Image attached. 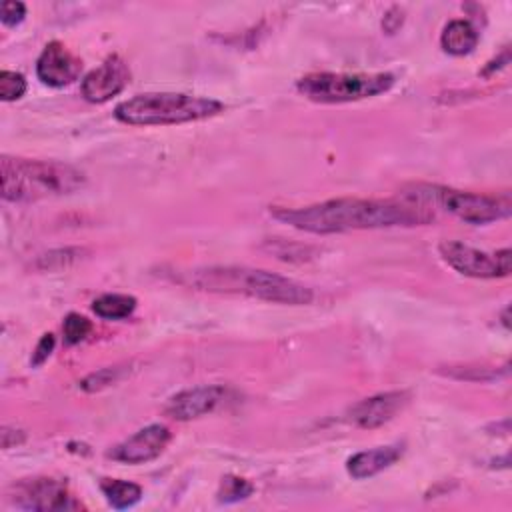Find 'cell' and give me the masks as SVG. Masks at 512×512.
<instances>
[{"mask_svg": "<svg viewBox=\"0 0 512 512\" xmlns=\"http://www.w3.org/2000/svg\"><path fill=\"white\" fill-rule=\"evenodd\" d=\"M270 212L276 220L312 234L422 226L436 218L430 206L404 196L394 200L334 198L300 208H274Z\"/></svg>", "mask_w": 512, "mask_h": 512, "instance_id": "obj_1", "label": "cell"}, {"mask_svg": "<svg viewBox=\"0 0 512 512\" xmlns=\"http://www.w3.org/2000/svg\"><path fill=\"white\" fill-rule=\"evenodd\" d=\"M178 282L204 292L242 294L266 302L292 306L310 304L314 298L312 288L302 282L268 270L244 266H206L182 270L178 272Z\"/></svg>", "mask_w": 512, "mask_h": 512, "instance_id": "obj_2", "label": "cell"}, {"mask_svg": "<svg viewBox=\"0 0 512 512\" xmlns=\"http://www.w3.org/2000/svg\"><path fill=\"white\" fill-rule=\"evenodd\" d=\"M2 198L8 202H34L72 194L86 184L82 170L56 160H28L2 156Z\"/></svg>", "mask_w": 512, "mask_h": 512, "instance_id": "obj_3", "label": "cell"}, {"mask_svg": "<svg viewBox=\"0 0 512 512\" xmlns=\"http://www.w3.org/2000/svg\"><path fill=\"white\" fill-rule=\"evenodd\" d=\"M224 104L206 96L182 92H148L122 100L114 108L116 120L130 126H162L202 120L222 112Z\"/></svg>", "mask_w": 512, "mask_h": 512, "instance_id": "obj_4", "label": "cell"}, {"mask_svg": "<svg viewBox=\"0 0 512 512\" xmlns=\"http://www.w3.org/2000/svg\"><path fill=\"white\" fill-rule=\"evenodd\" d=\"M404 198L418 200L432 210L438 206L468 224H488L508 218L512 212L510 196H490L478 192H464L438 184H414L402 192Z\"/></svg>", "mask_w": 512, "mask_h": 512, "instance_id": "obj_5", "label": "cell"}, {"mask_svg": "<svg viewBox=\"0 0 512 512\" xmlns=\"http://www.w3.org/2000/svg\"><path fill=\"white\" fill-rule=\"evenodd\" d=\"M394 76L388 72L376 74H342V72H314L296 82L300 94L322 104H340L370 98L390 90Z\"/></svg>", "mask_w": 512, "mask_h": 512, "instance_id": "obj_6", "label": "cell"}, {"mask_svg": "<svg viewBox=\"0 0 512 512\" xmlns=\"http://www.w3.org/2000/svg\"><path fill=\"white\" fill-rule=\"evenodd\" d=\"M438 252L448 266L470 278H502L512 270L510 248L484 252L456 240H444L438 244Z\"/></svg>", "mask_w": 512, "mask_h": 512, "instance_id": "obj_7", "label": "cell"}, {"mask_svg": "<svg viewBox=\"0 0 512 512\" xmlns=\"http://www.w3.org/2000/svg\"><path fill=\"white\" fill-rule=\"evenodd\" d=\"M12 502L24 510H78L68 486L54 478H28L14 486Z\"/></svg>", "mask_w": 512, "mask_h": 512, "instance_id": "obj_8", "label": "cell"}, {"mask_svg": "<svg viewBox=\"0 0 512 512\" xmlns=\"http://www.w3.org/2000/svg\"><path fill=\"white\" fill-rule=\"evenodd\" d=\"M128 82H130V70L126 62L118 54H112L98 68L90 70L82 78L80 90L88 102L102 104L112 96L120 94Z\"/></svg>", "mask_w": 512, "mask_h": 512, "instance_id": "obj_9", "label": "cell"}, {"mask_svg": "<svg viewBox=\"0 0 512 512\" xmlns=\"http://www.w3.org/2000/svg\"><path fill=\"white\" fill-rule=\"evenodd\" d=\"M230 398V390L218 384H210V386H196V388H188L182 390L178 394H174L164 412L174 418V420H192V418H200L204 414L214 412L218 406H222L226 400Z\"/></svg>", "mask_w": 512, "mask_h": 512, "instance_id": "obj_10", "label": "cell"}, {"mask_svg": "<svg viewBox=\"0 0 512 512\" xmlns=\"http://www.w3.org/2000/svg\"><path fill=\"white\" fill-rule=\"evenodd\" d=\"M170 442V430L164 424H150L116 444L108 456L126 464H144L158 458Z\"/></svg>", "mask_w": 512, "mask_h": 512, "instance_id": "obj_11", "label": "cell"}, {"mask_svg": "<svg viewBox=\"0 0 512 512\" xmlns=\"http://www.w3.org/2000/svg\"><path fill=\"white\" fill-rule=\"evenodd\" d=\"M410 402V392L406 390H392V392H380L374 394L370 398H364L360 402H356L348 416L350 422L356 424L358 428H378L386 422H390L398 412H402L406 408V404Z\"/></svg>", "mask_w": 512, "mask_h": 512, "instance_id": "obj_12", "label": "cell"}, {"mask_svg": "<svg viewBox=\"0 0 512 512\" xmlns=\"http://www.w3.org/2000/svg\"><path fill=\"white\" fill-rule=\"evenodd\" d=\"M82 72V60L76 58L64 44L50 42L44 46L36 60V76L42 84L62 88L78 80Z\"/></svg>", "mask_w": 512, "mask_h": 512, "instance_id": "obj_13", "label": "cell"}, {"mask_svg": "<svg viewBox=\"0 0 512 512\" xmlns=\"http://www.w3.org/2000/svg\"><path fill=\"white\" fill-rule=\"evenodd\" d=\"M402 452H404L402 444H392V446H380V448L364 450V452H358V454L348 458L346 470L356 480L372 478L378 472L390 468L402 456Z\"/></svg>", "mask_w": 512, "mask_h": 512, "instance_id": "obj_14", "label": "cell"}, {"mask_svg": "<svg viewBox=\"0 0 512 512\" xmlns=\"http://www.w3.org/2000/svg\"><path fill=\"white\" fill-rule=\"evenodd\" d=\"M478 44V32L468 20H452L444 26L440 46L452 56H466Z\"/></svg>", "mask_w": 512, "mask_h": 512, "instance_id": "obj_15", "label": "cell"}, {"mask_svg": "<svg viewBox=\"0 0 512 512\" xmlns=\"http://www.w3.org/2000/svg\"><path fill=\"white\" fill-rule=\"evenodd\" d=\"M100 490L106 496L108 504L116 510L132 508L142 498V488L138 484L128 480H118V478L100 480Z\"/></svg>", "mask_w": 512, "mask_h": 512, "instance_id": "obj_16", "label": "cell"}, {"mask_svg": "<svg viewBox=\"0 0 512 512\" xmlns=\"http://www.w3.org/2000/svg\"><path fill=\"white\" fill-rule=\"evenodd\" d=\"M96 316L104 320H122L136 310V298L130 294H102L92 302Z\"/></svg>", "mask_w": 512, "mask_h": 512, "instance_id": "obj_17", "label": "cell"}, {"mask_svg": "<svg viewBox=\"0 0 512 512\" xmlns=\"http://www.w3.org/2000/svg\"><path fill=\"white\" fill-rule=\"evenodd\" d=\"M252 490H254V486L248 480L238 478V476H224L220 490H218V500L224 504L238 502V500H244L246 496H250Z\"/></svg>", "mask_w": 512, "mask_h": 512, "instance_id": "obj_18", "label": "cell"}, {"mask_svg": "<svg viewBox=\"0 0 512 512\" xmlns=\"http://www.w3.org/2000/svg\"><path fill=\"white\" fill-rule=\"evenodd\" d=\"M124 376V368L122 366H108V368H102L98 372H92L88 374L82 382H80V388L86 390V392H98L110 384H116L120 378Z\"/></svg>", "mask_w": 512, "mask_h": 512, "instance_id": "obj_19", "label": "cell"}, {"mask_svg": "<svg viewBox=\"0 0 512 512\" xmlns=\"http://www.w3.org/2000/svg\"><path fill=\"white\" fill-rule=\"evenodd\" d=\"M62 330H64V340L68 344H78L82 342L90 330H92V322L82 316V314H76V312H70L66 318H64V324H62Z\"/></svg>", "mask_w": 512, "mask_h": 512, "instance_id": "obj_20", "label": "cell"}, {"mask_svg": "<svg viewBox=\"0 0 512 512\" xmlns=\"http://www.w3.org/2000/svg\"><path fill=\"white\" fill-rule=\"evenodd\" d=\"M26 92V80L20 72L2 70L0 72V98L4 102H12L22 98Z\"/></svg>", "mask_w": 512, "mask_h": 512, "instance_id": "obj_21", "label": "cell"}, {"mask_svg": "<svg viewBox=\"0 0 512 512\" xmlns=\"http://www.w3.org/2000/svg\"><path fill=\"white\" fill-rule=\"evenodd\" d=\"M26 18V6L18 0H4L0 6V20L4 26H18Z\"/></svg>", "mask_w": 512, "mask_h": 512, "instance_id": "obj_22", "label": "cell"}, {"mask_svg": "<svg viewBox=\"0 0 512 512\" xmlns=\"http://www.w3.org/2000/svg\"><path fill=\"white\" fill-rule=\"evenodd\" d=\"M54 344H56L54 336H52V334H44V336L40 338V342L36 344L34 352H32L30 364H32V366H42V364L48 360V356L52 354V350H54Z\"/></svg>", "mask_w": 512, "mask_h": 512, "instance_id": "obj_23", "label": "cell"}, {"mask_svg": "<svg viewBox=\"0 0 512 512\" xmlns=\"http://www.w3.org/2000/svg\"><path fill=\"white\" fill-rule=\"evenodd\" d=\"M402 20H404V14H402V10L400 8H390L388 12H386V16H384V20H382V28L386 30L388 26H390V22H394L392 24V30L396 32L400 26H402Z\"/></svg>", "mask_w": 512, "mask_h": 512, "instance_id": "obj_24", "label": "cell"}, {"mask_svg": "<svg viewBox=\"0 0 512 512\" xmlns=\"http://www.w3.org/2000/svg\"><path fill=\"white\" fill-rule=\"evenodd\" d=\"M508 62H510V50H508V48H504V50H502V54H500V58H498V60H494V62H488V66L482 70V74H484V76H488L490 72L504 68Z\"/></svg>", "mask_w": 512, "mask_h": 512, "instance_id": "obj_25", "label": "cell"}, {"mask_svg": "<svg viewBox=\"0 0 512 512\" xmlns=\"http://www.w3.org/2000/svg\"><path fill=\"white\" fill-rule=\"evenodd\" d=\"M508 312H510V308H506L504 310V316H502V324L506 326V328H510V320H508Z\"/></svg>", "mask_w": 512, "mask_h": 512, "instance_id": "obj_26", "label": "cell"}]
</instances>
